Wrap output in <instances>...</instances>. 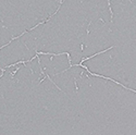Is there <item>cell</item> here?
<instances>
[{
	"mask_svg": "<svg viewBox=\"0 0 136 135\" xmlns=\"http://www.w3.org/2000/svg\"><path fill=\"white\" fill-rule=\"evenodd\" d=\"M74 84H75V89H76V92L78 90V85H77V83H76V78L74 80Z\"/></svg>",
	"mask_w": 136,
	"mask_h": 135,
	"instance_id": "4",
	"label": "cell"
},
{
	"mask_svg": "<svg viewBox=\"0 0 136 135\" xmlns=\"http://www.w3.org/2000/svg\"><path fill=\"white\" fill-rule=\"evenodd\" d=\"M20 68H21V67H18V68L15 69V70L13 71V72L10 73V76H11V78H13V77H14V75H15V74H16V72H18V71L20 70Z\"/></svg>",
	"mask_w": 136,
	"mask_h": 135,
	"instance_id": "3",
	"label": "cell"
},
{
	"mask_svg": "<svg viewBox=\"0 0 136 135\" xmlns=\"http://www.w3.org/2000/svg\"><path fill=\"white\" fill-rule=\"evenodd\" d=\"M108 1V8H109V12H110V15H111V21L113 20V11L112 8H111V3H110V0H107Z\"/></svg>",
	"mask_w": 136,
	"mask_h": 135,
	"instance_id": "2",
	"label": "cell"
},
{
	"mask_svg": "<svg viewBox=\"0 0 136 135\" xmlns=\"http://www.w3.org/2000/svg\"><path fill=\"white\" fill-rule=\"evenodd\" d=\"M112 48H113V46H112V47H109L108 49H105V50H102V51H99V52H96V53H94L93 56H89V57H87V58H83V59H82V60H81V62H80V63H83V62H85V61L89 60V59H93V58H95L96 56H99V55H101V53L106 52V51L110 50V49H112Z\"/></svg>",
	"mask_w": 136,
	"mask_h": 135,
	"instance_id": "1",
	"label": "cell"
}]
</instances>
